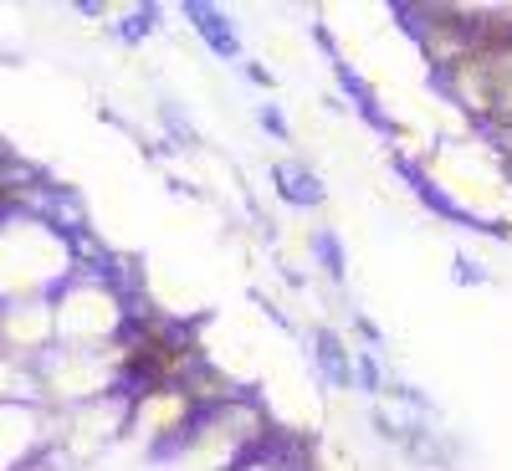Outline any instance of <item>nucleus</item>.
Listing matches in <instances>:
<instances>
[{
	"label": "nucleus",
	"mask_w": 512,
	"mask_h": 471,
	"mask_svg": "<svg viewBox=\"0 0 512 471\" xmlns=\"http://www.w3.org/2000/svg\"><path fill=\"white\" fill-rule=\"evenodd\" d=\"M487 72H492V123H512V47L487 52Z\"/></svg>",
	"instance_id": "f03ea898"
},
{
	"label": "nucleus",
	"mask_w": 512,
	"mask_h": 471,
	"mask_svg": "<svg viewBox=\"0 0 512 471\" xmlns=\"http://www.w3.org/2000/svg\"><path fill=\"white\" fill-rule=\"evenodd\" d=\"M195 400L185 395V384H149V390L134 395V425L154 441H175V436H190L195 431Z\"/></svg>",
	"instance_id": "f257e3e1"
}]
</instances>
